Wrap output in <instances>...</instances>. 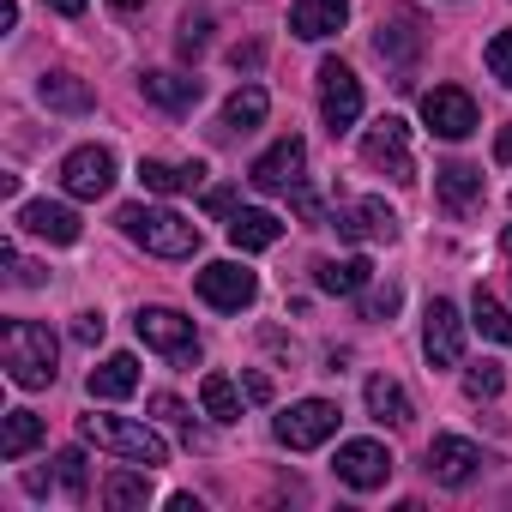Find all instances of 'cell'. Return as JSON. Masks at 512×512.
Instances as JSON below:
<instances>
[{
	"mask_svg": "<svg viewBox=\"0 0 512 512\" xmlns=\"http://www.w3.org/2000/svg\"><path fill=\"white\" fill-rule=\"evenodd\" d=\"M434 193H440V205H446L452 217H470V211H482V169L446 163V169L434 175Z\"/></svg>",
	"mask_w": 512,
	"mask_h": 512,
	"instance_id": "18",
	"label": "cell"
},
{
	"mask_svg": "<svg viewBox=\"0 0 512 512\" xmlns=\"http://www.w3.org/2000/svg\"><path fill=\"white\" fill-rule=\"evenodd\" d=\"M31 446H43V416L37 410H7V422H0V458L19 464Z\"/></svg>",
	"mask_w": 512,
	"mask_h": 512,
	"instance_id": "26",
	"label": "cell"
},
{
	"mask_svg": "<svg viewBox=\"0 0 512 512\" xmlns=\"http://www.w3.org/2000/svg\"><path fill=\"white\" fill-rule=\"evenodd\" d=\"M151 422H169V428H187V446H193V422H187V404L175 398V392H151Z\"/></svg>",
	"mask_w": 512,
	"mask_h": 512,
	"instance_id": "35",
	"label": "cell"
},
{
	"mask_svg": "<svg viewBox=\"0 0 512 512\" xmlns=\"http://www.w3.org/2000/svg\"><path fill=\"white\" fill-rule=\"evenodd\" d=\"M205 211L211 217H235V193L229 187H205Z\"/></svg>",
	"mask_w": 512,
	"mask_h": 512,
	"instance_id": "39",
	"label": "cell"
},
{
	"mask_svg": "<svg viewBox=\"0 0 512 512\" xmlns=\"http://www.w3.org/2000/svg\"><path fill=\"white\" fill-rule=\"evenodd\" d=\"M193 290H199L205 308L241 314V308H253V296H260V278H253L247 266H235V260H217V266H205V272L193 278Z\"/></svg>",
	"mask_w": 512,
	"mask_h": 512,
	"instance_id": "7",
	"label": "cell"
},
{
	"mask_svg": "<svg viewBox=\"0 0 512 512\" xmlns=\"http://www.w3.org/2000/svg\"><path fill=\"white\" fill-rule=\"evenodd\" d=\"M422 121H428V133H440V139H470V133H476V103H470V91H458V85H434V91L422 97Z\"/></svg>",
	"mask_w": 512,
	"mask_h": 512,
	"instance_id": "14",
	"label": "cell"
},
{
	"mask_svg": "<svg viewBox=\"0 0 512 512\" xmlns=\"http://www.w3.org/2000/svg\"><path fill=\"white\" fill-rule=\"evenodd\" d=\"M398 302H404L398 284H368V290H362V320H392Z\"/></svg>",
	"mask_w": 512,
	"mask_h": 512,
	"instance_id": "33",
	"label": "cell"
},
{
	"mask_svg": "<svg viewBox=\"0 0 512 512\" xmlns=\"http://www.w3.org/2000/svg\"><path fill=\"white\" fill-rule=\"evenodd\" d=\"M266 109H272V97L260 91V85H241L229 103H223V133H253L266 121Z\"/></svg>",
	"mask_w": 512,
	"mask_h": 512,
	"instance_id": "27",
	"label": "cell"
},
{
	"mask_svg": "<svg viewBox=\"0 0 512 512\" xmlns=\"http://www.w3.org/2000/svg\"><path fill=\"white\" fill-rule=\"evenodd\" d=\"M55 356H61V344L37 320H7V332H0V368H7V380L25 386V392L55 386Z\"/></svg>",
	"mask_w": 512,
	"mask_h": 512,
	"instance_id": "1",
	"label": "cell"
},
{
	"mask_svg": "<svg viewBox=\"0 0 512 512\" xmlns=\"http://www.w3.org/2000/svg\"><path fill=\"white\" fill-rule=\"evenodd\" d=\"M103 332H109L103 314H79V320H73V338H79V344H103Z\"/></svg>",
	"mask_w": 512,
	"mask_h": 512,
	"instance_id": "38",
	"label": "cell"
},
{
	"mask_svg": "<svg viewBox=\"0 0 512 512\" xmlns=\"http://www.w3.org/2000/svg\"><path fill=\"white\" fill-rule=\"evenodd\" d=\"M482 464H488V452H482L476 440H464V434H434V446H428V476H434L440 488L476 482Z\"/></svg>",
	"mask_w": 512,
	"mask_h": 512,
	"instance_id": "11",
	"label": "cell"
},
{
	"mask_svg": "<svg viewBox=\"0 0 512 512\" xmlns=\"http://www.w3.org/2000/svg\"><path fill=\"white\" fill-rule=\"evenodd\" d=\"M500 386H506V368H500V362L464 368V398H500Z\"/></svg>",
	"mask_w": 512,
	"mask_h": 512,
	"instance_id": "32",
	"label": "cell"
},
{
	"mask_svg": "<svg viewBox=\"0 0 512 512\" xmlns=\"http://www.w3.org/2000/svg\"><path fill=\"white\" fill-rule=\"evenodd\" d=\"M320 115H326L332 133H350L362 121V79L344 61H326L320 67Z\"/></svg>",
	"mask_w": 512,
	"mask_h": 512,
	"instance_id": "8",
	"label": "cell"
},
{
	"mask_svg": "<svg viewBox=\"0 0 512 512\" xmlns=\"http://www.w3.org/2000/svg\"><path fill=\"white\" fill-rule=\"evenodd\" d=\"M494 163H512V121L494 133Z\"/></svg>",
	"mask_w": 512,
	"mask_h": 512,
	"instance_id": "41",
	"label": "cell"
},
{
	"mask_svg": "<svg viewBox=\"0 0 512 512\" xmlns=\"http://www.w3.org/2000/svg\"><path fill=\"white\" fill-rule=\"evenodd\" d=\"M61 187H67L73 199H103V193L115 187V151H109V145H79V151H67Z\"/></svg>",
	"mask_w": 512,
	"mask_h": 512,
	"instance_id": "12",
	"label": "cell"
},
{
	"mask_svg": "<svg viewBox=\"0 0 512 512\" xmlns=\"http://www.w3.org/2000/svg\"><path fill=\"white\" fill-rule=\"evenodd\" d=\"M500 247H506V260H512V223H506V235H500Z\"/></svg>",
	"mask_w": 512,
	"mask_h": 512,
	"instance_id": "45",
	"label": "cell"
},
{
	"mask_svg": "<svg viewBox=\"0 0 512 512\" xmlns=\"http://www.w3.org/2000/svg\"><path fill=\"white\" fill-rule=\"evenodd\" d=\"M229 61H235V67H260V43H247V49H235Z\"/></svg>",
	"mask_w": 512,
	"mask_h": 512,
	"instance_id": "42",
	"label": "cell"
},
{
	"mask_svg": "<svg viewBox=\"0 0 512 512\" xmlns=\"http://www.w3.org/2000/svg\"><path fill=\"white\" fill-rule=\"evenodd\" d=\"M241 398H247V392H241L229 374H205V380H199V404H205L211 422H235V416H241Z\"/></svg>",
	"mask_w": 512,
	"mask_h": 512,
	"instance_id": "28",
	"label": "cell"
},
{
	"mask_svg": "<svg viewBox=\"0 0 512 512\" xmlns=\"http://www.w3.org/2000/svg\"><path fill=\"white\" fill-rule=\"evenodd\" d=\"M488 73H494V79L512 91V31H500V37L488 43Z\"/></svg>",
	"mask_w": 512,
	"mask_h": 512,
	"instance_id": "37",
	"label": "cell"
},
{
	"mask_svg": "<svg viewBox=\"0 0 512 512\" xmlns=\"http://www.w3.org/2000/svg\"><path fill=\"white\" fill-rule=\"evenodd\" d=\"M332 470H338L344 488L374 494V488H386V476H392V452H386L380 440H344L338 458H332Z\"/></svg>",
	"mask_w": 512,
	"mask_h": 512,
	"instance_id": "10",
	"label": "cell"
},
{
	"mask_svg": "<svg viewBox=\"0 0 512 512\" xmlns=\"http://www.w3.org/2000/svg\"><path fill=\"white\" fill-rule=\"evenodd\" d=\"M115 7H121V13H133V7H145V0H115Z\"/></svg>",
	"mask_w": 512,
	"mask_h": 512,
	"instance_id": "46",
	"label": "cell"
},
{
	"mask_svg": "<svg viewBox=\"0 0 512 512\" xmlns=\"http://www.w3.org/2000/svg\"><path fill=\"white\" fill-rule=\"evenodd\" d=\"M470 326H476L482 338H494V344H512V314H506L488 290H476V296H470Z\"/></svg>",
	"mask_w": 512,
	"mask_h": 512,
	"instance_id": "29",
	"label": "cell"
},
{
	"mask_svg": "<svg viewBox=\"0 0 512 512\" xmlns=\"http://www.w3.org/2000/svg\"><path fill=\"white\" fill-rule=\"evenodd\" d=\"M19 229H31L37 241L73 247L79 241V211L73 205H55V199H31V205H19Z\"/></svg>",
	"mask_w": 512,
	"mask_h": 512,
	"instance_id": "16",
	"label": "cell"
},
{
	"mask_svg": "<svg viewBox=\"0 0 512 512\" xmlns=\"http://www.w3.org/2000/svg\"><path fill=\"white\" fill-rule=\"evenodd\" d=\"M332 223H338V235H344V241H356V247L398 241V211H392L386 199H350V205H338V211H332Z\"/></svg>",
	"mask_w": 512,
	"mask_h": 512,
	"instance_id": "9",
	"label": "cell"
},
{
	"mask_svg": "<svg viewBox=\"0 0 512 512\" xmlns=\"http://www.w3.org/2000/svg\"><path fill=\"white\" fill-rule=\"evenodd\" d=\"M272 434H278V446H290V452H314V446H326V440L338 434V404H332V398H302V404H290V410L272 422Z\"/></svg>",
	"mask_w": 512,
	"mask_h": 512,
	"instance_id": "6",
	"label": "cell"
},
{
	"mask_svg": "<svg viewBox=\"0 0 512 512\" xmlns=\"http://www.w3.org/2000/svg\"><path fill=\"white\" fill-rule=\"evenodd\" d=\"M133 392H139V362L133 356H109V362L91 368V398L115 404V398H133Z\"/></svg>",
	"mask_w": 512,
	"mask_h": 512,
	"instance_id": "24",
	"label": "cell"
},
{
	"mask_svg": "<svg viewBox=\"0 0 512 512\" xmlns=\"http://www.w3.org/2000/svg\"><path fill=\"white\" fill-rule=\"evenodd\" d=\"M37 97L55 109V115H85L91 109V85L79 73H43L37 79Z\"/></svg>",
	"mask_w": 512,
	"mask_h": 512,
	"instance_id": "22",
	"label": "cell"
},
{
	"mask_svg": "<svg viewBox=\"0 0 512 512\" xmlns=\"http://www.w3.org/2000/svg\"><path fill=\"white\" fill-rule=\"evenodd\" d=\"M79 434H85L91 446L127 458V464H145V470L169 464V446H163V434H157L151 422H127V416H79Z\"/></svg>",
	"mask_w": 512,
	"mask_h": 512,
	"instance_id": "3",
	"label": "cell"
},
{
	"mask_svg": "<svg viewBox=\"0 0 512 512\" xmlns=\"http://www.w3.org/2000/svg\"><path fill=\"white\" fill-rule=\"evenodd\" d=\"M416 43H422V37H416V25H410V19L380 25V37H374V49H380L386 61H410V55H416Z\"/></svg>",
	"mask_w": 512,
	"mask_h": 512,
	"instance_id": "31",
	"label": "cell"
},
{
	"mask_svg": "<svg viewBox=\"0 0 512 512\" xmlns=\"http://www.w3.org/2000/svg\"><path fill=\"white\" fill-rule=\"evenodd\" d=\"M362 163L368 169H380V175H392L398 187H410L416 181V157H410V127L398 121V115H380L368 133H362Z\"/></svg>",
	"mask_w": 512,
	"mask_h": 512,
	"instance_id": "5",
	"label": "cell"
},
{
	"mask_svg": "<svg viewBox=\"0 0 512 512\" xmlns=\"http://www.w3.org/2000/svg\"><path fill=\"white\" fill-rule=\"evenodd\" d=\"M103 500L109 506H145L151 500V470L139 464V470H115L109 482H103Z\"/></svg>",
	"mask_w": 512,
	"mask_h": 512,
	"instance_id": "30",
	"label": "cell"
},
{
	"mask_svg": "<svg viewBox=\"0 0 512 512\" xmlns=\"http://www.w3.org/2000/svg\"><path fill=\"white\" fill-rule=\"evenodd\" d=\"M19 25V0H0V31H13Z\"/></svg>",
	"mask_w": 512,
	"mask_h": 512,
	"instance_id": "43",
	"label": "cell"
},
{
	"mask_svg": "<svg viewBox=\"0 0 512 512\" xmlns=\"http://www.w3.org/2000/svg\"><path fill=\"white\" fill-rule=\"evenodd\" d=\"M241 392H247V404H266L272 398V380L266 374H241Z\"/></svg>",
	"mask_w": 512,
	"mask_h": 512,
	"instance_id": "40",
	"label": "cell"
},
{
	"mask_svg": "<svg viewBox=\"0 0 512 512\" xmlns=\"http://www.w3.org/2000/svg\"><path fill=\"white\" fill-rule=\"evenodd\" d=\"M139 181H145V193H193L199 181H205V169L199 163H157V157H145L139 163Z\"/></svg>",
	"mask_w": 512,
	"mask_h": 512,
	"instance_id": "23",
	"label": "cell"
},
{
	"mask_svg": "<svg viewBox=\"0 0 512 512\" xmlns=\"http://www.w3.org/2000/svg\"><path fill=\"white\" fill-rule=\"evenodd\" d=\"M368 416H374V422L404 428V422L416 416V404H410V392H404L392 374H374V380H368Z\"/></svg>",
	"mask_w": 512,
	"mask_h": 512,
	"instance_id": "25",
	"label": "cell"
},
{
	"mask_svg": "<svg viewBox=\"0 0 512 512\" xmlns=\"http://www.w3.org/2000/svg\"><path fill=\"white\" fill-rule=\"evenodd\" d=\"M422 350H428L434 368H458L464 362V320H458V308L446 296H434L428 314H422Z\"/></svg>",
	"mask_w": 512,
	"mask_h": 512,
	"instance_id": "13",
	"label": "cell"
},
{
	"mask_svg": "<svg viewBox=\"0 0 512 512\" xmlns=\"http://www.w3.org/2000/svg\"><path fill=\"white\" fill-rule=\"evenodd\" d=\"M205 43H211V19H205V13H187V19H181V37H175V49H181L187 61H199V55H205Z\"/></svg>",
	"mask_w": 512,
	"mask_h": 512,
	"instance_id": "34",
	"label": "cell"
},
{
	"mask_svg": "<svg viewBox=\"0 0 512 512\" xmlns=\"http://www.w3.org/2000/svg\"><path fill=\"white\" fill-rule=\"evenodd\" d=\"M49 7H55V13H67V19H79V13H85V0H49Z\"/></svg>",
	"mask_w": 512,
	"mask_h": 512,
	"instance_id": "44",
	"label": "cell"
},
{
	"mask_svg": "<svg viewBox=\"0 0 512 512\" xmlns=\"http://www.w3.org/2000/svg\"><path fill=\"white\" fill-rule=\"evenodd\" d=\"M278 235H284V223H278L272 211H260V205H241V211L229 217V241H235L241 253H266V247H278Z\"/></svg>",
	"mask_w": 512,
	"mask_h": 512,
	"instance_id": "19",
	"label": "cell"
},
{
	"mask_svg": "<svg viewBox=\"0 0 512 512\" xmlns=\"http://www.w3.org/2000/svg\"><path fill=\"white\" fill-rule=\"evenodd\" d=\"M55 482H61L73 500H85V452H61V458H55Z\"/></svg>",
	"mask_w": 512,
	"mask_h": 512,
	"instance_id": "36",
	"label": "cell"
},
{
	"mask_svg": "<svg viewBox=\"0 0 512 512\" xmlns=\"http://www.w3.org/2000/svg\"><path fill=\"white\" fill-rule=\"evenodd\" d=\"M139 85H145V97H151L157 109H169V115H187V109L205 97V85L187 79V73H145Z\"/></svg>",
	"mask_w": 512,
	"mask_h": 512,
	"instance_id": "21",
	"label": "cell"
},
{
	"mask_svg": "<svg viewBox=\"0 0 512 512\" xmlns=\"http://www.w3.org/2000/svg\"><path fill=\"white\" fill-rule=\"evenodd\" d=\"M133 332L145 338V350H157V356L175 362V368H193V362H199V332H193V320L175 314V308H139V314H133Z\"/></svg>",
	"mask_w": 512,
	"mask_h": 512,
	"instance_id": "4",
	"label": "cell"
},
{
	"mask_svg": "<svg viewBox=\"0 0 512 512\" xmlns=\"http://www.w3.org/2000/svg\"><path fill=\"white\" fill-rule=\"evenodd\" d=\"M115 223L127 229V241H139L145 253H157V260H193L199 253V223L169 211V205H121Z\"/></svg>",
	"mask_w": 512,
	"mask_h": 512,
	"instance_id": "2",
	"label": "cell"
},
{
	"mask_svg": "<svg viewBox=\"0 0 512 512\" xmlns=\"http://www.w3.org/2000/svg\"><path fill=\"white\" fill-rule=\"evenodd\" d=\"M302 163H308V145L290 133V139H278L272 151H260V157H253L247 181L260 187V193H290V187L302 181Z\"/></svg>",
	"mask_w": 512,
	"mask_h": 512,
	"instance_id": "15",
	"label": "cell"
},
{
	"mask_svg": "<svg viewBox=\"0 0 512 512\" xmlns=\"http://www.w3.org/2000/svg\"><path fill=\"white\" fill-rule=\"evenodd\" d=\"M314 284H320L326 296H362V290L374 284V266L362 260V253H350V260H320V266H314Z\"/></svg>",
	"mask_w": 512,
	"mask_h": 512,
	"instance_id": "20",
	"label": "cell"
},
{
	"mask_svg": "<svg viewBox=\"0 0 512 512\" xmlns=\"http://www.w3.org/2000/svg\"><path fill=\"white\" fill-rule=\"evenodd\" d=\"M344 19H350V0H296V7H290V31H296L302 43H326V37H338Z\"/></svg>",
	"mask_w": 512,
	"mask_h": 512,
	"instance_id": "17",
	"label": "cell"
}]
</instances>
